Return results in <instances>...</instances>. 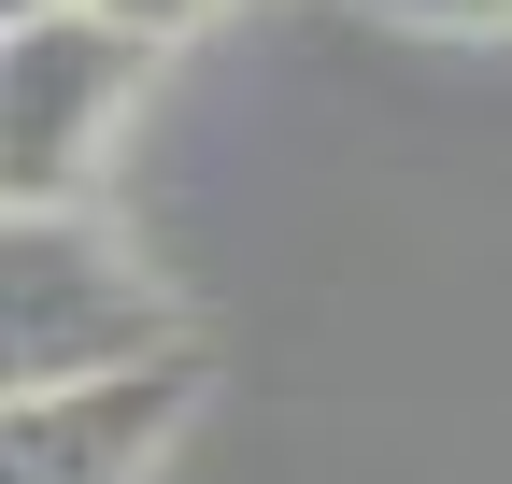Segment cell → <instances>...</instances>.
Wrapping results in <instances>:
<instances>
[{"mask_svg": "<svg viewBox=\"0 0 512 484\" xmlns=\"http://www.w3.org/2000/svg\"><path fill=\"white\" fill-rule=\"evenodd\" d=\"M0 356H15V399L157 371L171 356V299L86 200H57V214H15V242H0Z\"/></svg>", "mask_w": 512, "mask_h": 484, "instance_id": "obj_1", "label": "cell"}, {"mask_svg": "<svg viewBox=\"0 0 512 484\" xmlns=\"http://www.w3.org/2000/svg\"><path fill=\"white\" fill-rule=\"evenodd\" d=\"M384 29H441V43H512V0H370Z\"/></svg>", "mask_w": 512, "mask_h": 484, "instance_id": "obj_4", "label": "cell"}, {"mask_svg": "<svg viewBox=\"0 0 512 484\" xmlns=\"http://www.w3.org/2000/svg\"><path fill=\"white\" fill-rule=\"evenodd\" d=\"M100 15H114V29H143V43H185V29H214L228 0H100Z\"/></svg>", "mask_w": 512, "mask_h": 484, "instance_id": "obj_5", "label": "cell"}, {"mask_svg": "<svg viewBox=\"0 0 512 484\" xmlns=\"http://www.w3.org/2000/svg\"><path fill=\"white\" fill-rule=\"evenodd\" d=\"M157 57L171 43L114 29L100 0L86 15H43V29H0V186H15V214H57V200L100 186L114 129L157 86Z\"/></svg>", "mask_w": 512, "mask_h": 484, "instance_id": "obj_2", "label": "cell"}, {"mask_svg": "<svg viewBox=\"0 0 512 484\" xmlns=\"http://www.w3.org/2000/svg\"><path fill=\"white\" fill-rule=\"evenodd\" d=\"M0 15H15V29H43V15H86V0H0Z\"/></svg>", "mask_w": 512, "mask_h": 484, "instance_id": "obj_6", "label": "cell"}, {"mask_svg": "<svg viewBox=\"0 0 512 484\" xmlns=\"http://www.w3.org/2000/svg\"><path fill=\"white\" fill-rule=\"evenodd\" d=\"M171 413H185V356L114 371V385H43L0 428V484H143L157 442H171Z\"/></svg>", "mask_w": 512, "mask_h": 484, "instance_id": "obj_3", "label": "cell"}]
</instances>
